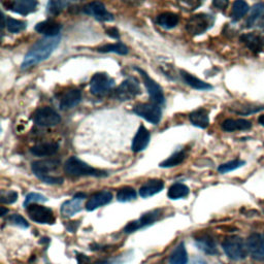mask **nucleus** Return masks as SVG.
Wrapping results in <instances>:
<instances>
[{
    "label": "nucleus",
    "instance_id": "nucleus-48",
    "mask_svg": "<svg viewBox=\"0 0 264 264\" xmlns=\"http://www.w3.org/2000/svg\"><path fill=\"white\" fill-rule=\"evenodd\" d=\"M258 123H259L261 126L264 127V115L259 116V118H258Z\"/></svg>",
    "mask_w": 264,
    "mask_h": 264
},
{
    "label": "nucleus",
    "instance_id": "nucleus-40",
    "mask_svg": "<svg viewBox=\"0 0 264 264\" xmlns=\"http://www.w3.org/2000/svg\"><path fill=\"white\" fill-rule=\"evenodd\" d=\"M47 200V198L45 196H43L42 194L36 193V192H31V193L27 194V196L25 197V201H24V207H28L31 204H35V203H39V202H45Z\"/></svg>",
    "mask_w": 264,
    "mask_h": 264
},
{
    "label": "nucleus",
    "instance_id": "nucleus-27",
    "mask_svg": "<svg viewBox=\"0 0 264 264\" xmlns=\"http://www.w3.org/2000/svg\"><path fill=\"white\" fill-rule=\"evenodd\" d=\"M189 120L195 127L204 129L209 125L208 111L203 108L197 109L189 115Z\"/></svg>",
    "mask_w": 264,
    "mask_h": 264
},
{
    "label": "nucleus",
    "instance_id": "nucleus-4",
    "mask_svg": "<svg viewBox=\"0 0 264 264\" xmlns=\"http://www.w3.org/2000/svg\"><path fill=\"white\" fill-rule=\"evenodd\" d=\"M225 254L232 260H242L247 257L248 247L244 239L239 236L232 235L226 237L222 244Z\"/></svg>",
    "mask_w": 264,
    "mask_h": 264
},
{
    "label": "nucleus",
    "instance_id": "nucleus-28",
    "mask_svg": "<svg viewBox=\"0 0 264 264\" xmlns=\"http://www.w3.org/2000/svg\"><path fill=\"white\" fill-rule=\"evenodd\" d=\"M181 74V78L183 79V81L190 87H192L193 89H196V90H200V91H204V90H210L213 89V86L199 80L198 78L194 77L193 75H191L189 73H187V71L185 70H181L180 71Z\"/></svg>",
    "mask_w": 264,
    "mask_h": 264
},
{
    "label": "nucleus",
    "instance_id": "nucleus-44",
    "mask_svg": "<svg viewBox=\"0 0 264 264\" xmlns=\"http://www.w3.org/2000/svg\"><path fill=\"white\" fill-rule=\"evenodd\" d=\"M77 260H78V264H91L90 258L85 254H78Z\"/></svg>",
    "mask_w": 264,
    "mask_h": 264
},
{
    "label": "nucleus",
    "instance_id": "nucleus-41",
    "mask_svg": "<svg viewBox=\"0 0 264 264\" xmlns=\"http://www.w3.org/2000/svg\"><path fill=\"white\" fill-rule=\"evenodd\" d=\"M8 222L10 224L14 225V226H18V227L23 228V229L29 227V223L27 222V220L24 217H22V216L19 215V214L11 215L10 217L8 218Z\"/></svg>",
    "mask_w": 264,
    "mask_h": 264
},
{
    "label": "nucleus",
    "instance_id": "nucleus-3",
    "mask_svg": "<svg viewBox=\"0 0 264 264\" xmlns=\"http://www.w3.org/2000/svg\"><path fill=\"white\" fill-rule=\"evenodd\" d=\"M64 172L68 176L73 177H95V178H104L109 174L107 172L96 170L91 167L86 162L82 161L76 156H71L68 158L64 164Z\"/></svg>",
    "mask_w": 264,
    "mask_h": 264
},
{
    "label": "nucleus",
    "instance_id": "nucleus-6",
    "mask_svg": "<svg viewBox=\"0 0 264 264\" xmlns=\"http://www.w3.org/2000/svg\"><path fill=\"white\" fill-rule=\"evenodd\" d=\"M141 93L139 83L134 78H129L118 86L113 92V97L119 101H128Z\"/></svg>",
    "mask_w": 264,
    "mask_h": 264
},
{
    "label": "nucleus",
    "instance_id": "nucleus-2",
    "mask_svg": "<svg viewBox=\"0 0 264 264\" xmlns=\"http://www.w3.org/2000/svg\"><path fill=\"white\" fill-rule=\"evenodd\" d=\"M59 160L47 159V160H38L34 161L31 164V170L34 176L39 179L41 182L49 185H61L64 180L61 177L51 175L59 167Z\"/></svg>",
    "mask_w": 264,
    "mask_h": 264
},
{
    "label": "nucleus",
    "instance_id": "nucleus-5",
    "mask_svg": "<svg viewBox=\"0 0 264 264\" xmlns=\"http://www.w3.org/2000/svg\"><path fill=\"white\" fill-rule=\"evenodd\" d=\"M215 22V18L207 14L192 16L186 23V30L191 35H200L206 32Z\"/></svg>",
    "mask_w": 264,
    "mask_h": 264
},
{
    "label": "nucleus",
    "instance_id": "nucleus-13",
    "mask_svg": "<svg viewBox=\"0 0 264 264\" xmlns=\"http://www.w3.org/2000/svg\"><path fill=\"white\" fill-rule=\"evenodd\" d=\"M83 12L98 21L112 22L115 20L114 15L111 14L107 10L105 6L102 3H99V2H93V3L87 4L83 8Z\"/></svg>",
    "mask_w": 264,
    "mask_h": 264
},
{
    "label": "nucleus",
    "instance_id": "nucleus-8",
    "mask_svg": "<svg viewBox=\"0 0 264 264\" xmlns=\"http://www.w3.org/2000/svg\"><path fill=\"white\" fill-rule=\"evenodd\" d=\"M115 87V81L108 74H95L90 81V92L97 97H102Z\"/></svg>",
    "mask_w": 264,
    "mask_h": 264
},
{
    "label": "nucleus",
    "instance_id": "nucleus-9",
    "mask_svg": "<svg viewBox=\"0 0 264 264\" xmlns=\"http://www.w3.org/2000/svg\"><path fill=\"white\" fill-rule=\"evenodd\" d=\"M33 121L40 127H54L61 122V117L54 109L43 107L33 114Z\"/></svg>",
    "mask_w": 264,
    "mask_h": 264
},
{
    "label": "nucleus",
    "instance_id": "nucleus-43",
    "mask_svg": "<svg viewBox=\"0 0 264 264\" xmlns=\"http://www.w3.org/2000/svg\"><path fill=\"white\" fill-rule=\"evenodd\" d=\"M107 34L109 36H111L112 38H115V39H119L120 38V33H119V30L116 28V27H110L105 30Z\"/></svg>",
    "mask_w": 264,
    "mask_h": 264
},
{
    "label": "nucleus",
    "instance_id": "nucleus-50",
    "mask_svg": "<svg viewBox=\"0 0 264 264\" xmlns=\"http://www.w3.org/2000/svg\"><path fill=\"white\" fill-rule=\"evenodd\" d=\"M96 264H114V263H113V261H111V260H102V261L97 262Z\"/></svg>",
    "mask_w": 264,
    "mask_h": 264
},
{
    "label": "nucleus",
    "instance_id": "nucleus-34",
    "mask_svg": "<svg viewBox=\"0 0 264 264\" xmlns=\"http://www.w3.org/2000/svg\"><path fill=\"white\" fill-rule=\"evenodd\" d=\"M230 111L237 115L242 116H249L253 115L259 112L264 111V105H259V104H252V103H244V104H238L235 108H231Z\"/></svg>",
    "mask_w": 264,
    "mask_h": 264
},
{
    "label": "nucleus",
    "instance_id": "nucleus-18",
    "mask_svg": "<svg viewBox=\"0 0 264 264\" xmlns=\"http://www.w3.org/2000/svg\"><path fill=\"white\" fill-rule=\"evenodd\" d=\"M113 199V194L108 190L99 191L97 193L93 194L86 203V209L88 212H93L97 209L98 207H101L103 205L109 204Z\"/></svg>",
    "mask_w": 264,
    "mask_h": 264
},
{
    "label": "nucleus",
    "instance_id": "nucleus-11",
    "mask_svg": "<svg viewBox=\"0 0 264 264\" xmlns=\"http://www.w3.org/2000/svg\"><path fill=\"white\" fill-rule=\"evenodd\" d=\"M29 218L38 224H54L55 216L52 208L39 204H31L27 208Z\"/></svg>",
    "mask_w": 264,
    "mask_h": 264
},
{
    "label": "nucleus",
    "instance_id": "nucleus-14",
    "mask_svg": "<svg viewBox=\"0 0 264 264\" xmlns=\"http://www.w3.org/2000/svg\"><path fill=\"white\" fill-rule=\"evenodd\" d=\"M248 252L257 261H264V238L259 233H252L247 241Z\"/></svg>",
    "mask_w": 264,
    "mask_h": 264
},
{
    "label": "nucleus",
    "instance_id": "nucleus-15",
    "mask_svg": "<svg viewBox=\"0 0 264 264\" xmlns=\"http://www.w3.org/2000/svg\"><path fill=\"white\" fill-rule=\"evenodd\" d=\"M86 199L85 193H78L70 200L65 201L61 205V214L64 217H73L76 214L82 210L83 203Z\"/></svg>",
    "mask_w": 264,
    "mask_h": 264
},
{
    "label": "nucleus",
    "instance_id": "nucleus-33",
    "mask_svg": "<svg viewBox=\"0 0 264 264\" xmlns=\"http://www.w3.org/2000/svg\"><path fill=\"white\" fill-rule=\"evenodd\" d=\"M189 262L188 253L184 243H181L171 254L170 263L171 264H187Z\"/></svg>",
    "mask_w": 264,
    "mask_h": 264
},
{
    "label": "nucleus",
    "instance_id": "nucleus-12",
    "mask_svg": "<svg viewBox=\"0 0 264 264\" xmlns=\"http://www.w3.org/2000/svg\"><path fill=\"white\" fill-rule=\"evenodd\" d=\"M135 70H137L138 73L140 74L143 84L146 86V89L150 95V97L152 99V101L156 104H159L160 107L163 105L165 103V97H164V94H163V90L160 87L159 84H157L145 70H142L138 67H135Z\"/></svg>",
    "mask_w": 264,
    "mask_h": 264
},
{
    "label": "nucleus",
    "instance_id": "nucleus-38",
    "mask_svg": "<svg viewBox=\"0 0 264 264\" xmlns=\"http://www.w3.org/2000/svg\"><path fill=\"white\" fill-rule=\"evenodd\" d=\"M7 28L11 33H19L23 30H25L27 27V23L21 21V20H16L13 18H7Z\"/></svg>",
    "mask_w": 264,
    "mask_h": 264
},
{
    "label": "nucleus",
    "instance_id": "nucleus-36",
    "mask_svg": "<svg viewBox=\"0 0 264 264\" xmlns=\"http://www.w3.org/2000/svg\"><path fill=\"white\" fill-rule=\"evenodd\" d=\"M136 198V191L132 187H123L117 192V200L120 202H128Z\"/></svg>",
    "mask_w": 264,
    "mask_h": 264
},
{
    "label": "nucleus",
    "instance_id": "nucleus-39",
    "mask_svg": "<svg viewBox=\"0 0 264 264\" xmlns=\"http://www.w3.org/2000/svg\"><path fill=\"white\" fill-rule=\"evenodd\" d=\"M71 3L69 2H49L46 6V13L52 16L59 15L63 10L67 9Z\"/></svg>",
    "mask_w": 264,
    "mask_h": 264
},
{
    "label": "nucleus",
    "instance_id": "nucleus-24",
    "mask_svg": "<svg viewBox=\"0 0 264 264\" xmlns=\"http://www.w3.org/2000/svg\"><path fill=\"white\" fill-rule=\"evenodd\" d=\"M59 151V143L54 141H46L41 142L38 145L32 147L30 149V152L37 156V157H47V156H53Z\"/></svg>",
    "mask_w": 264,
    "mask_h": 264
},
{
    "label": "nucleus",
    "instance_id": "nucleus-26",
    "mask_svg": "<svg viewBox=\"0 0 264 264\" xmlns=\"http://www.w3.org/2000/svg\"><path fill=\"white\" fill-rule=\"evenodd\" d=\"M164 188V183L161 180H150L146 184H143L139 189V195L142 198H149L159 192H161Z\"/></svg>",
    "mask_w": 264,
    "mask_h": 264
},
{
    "label": "nucleus",
    "instance_id": "nucleus-7",
    "mask_svg": "<svg viewBox=\"0 0 264 264\" xmlns=\"http://www.w3.org/2000/svg\"><path fill=\"white\" fill-rule=\"evenodd\" d=\"M163 216V209L162 208H156L153 210H150L146 214H143L140 218H138L137 220L131 221L129 222L125 228H124V232L129 234V233H133L139 229L142 228H146L148 226L153 225L155 222L159 221Z\"/></svg>",
    "mask_w": 264,
    "mask_h": 264
},
{
    "label": "nucleus",
    "instance_id": "nucleus-32",
    "mask_svg": "<svg viewBox=\"0 0 264 264\" xmlns=\"http://www.w3.org/2000/svg\"><path fill=\"white\" fill-rule=\"evenodd\" d=\"M250 11V7L246 2H242V0H238V2H235L232 6L231 14L230 17L232 21L237 22L241 19H243Z\"/></svg>",
    "mask_w": 264,
    "mask_h": 264
},
{
    "label": "nucleus",
    "instance_id": "nucleus-30",
    "mask_svg": "<svg viewBox=\"0 0 264 264\" xmlns=\"http://www.w3.org/2000/svg\"><path fill=\"white\" fill-rule=\"evenodd\" d=\"M97 52L99 53H115L119 55H127L129 52L128 46L121 41H118L116 43H109L102 46L97 47Z\"/></svg>",
    "mask_w": 264,
    "mask_h": 264
},
{
    "label": "nucleus",
    "instance_id": "nucleus-22",
    "mask_svg": "<svg viewBox=\"0 0 264 264\" xmlns=\"http://www.w3.org/2000/svg\"><path fill=\"white\" fill-rule=\"evenodd\" d=\"M82 101V93L78 89H71L68 90L63 94V96L60 99V109L65 111V110H70L77 107L80 102Z\"/></svg>",
    "mask_w": 264,
    "mask_h": 264
},
{
    "label": "nucleus",
    "instance_id": "nucleus-35",
    "mask_svg": "<svg viewBox=\"0 0 264 264\" xmlns=\"http://www.w3.org/2000/svg\"><path fill=\"white\" fill-rule=\"evenodd\" d=\"M186 158H187L186 151L181 150V151H178L175 154H173L170 158H167L166 160L162 161L159 166L162 167V169H164V167H165V169H170V167H175V166H178L181 163H183Z\"/></svg>",
    "mask_w": 264,
    "mask_h": 264
},
{
    "label": "nucleus",
    "instance_id": "nucleus-23",
    "mask_svg": "<svg viewBox=\"0 0 264 264\" xmlns=\"http://www.w3.org/2000/svg\"><path fill=\"white\" fill-rule=\"evenodd\" d=\"M196 247L207 255H217L218 248L215 239L209 234H201L195 238Z\"/></svg>",
    "mask_w": 264,
    "mask_h": 264
},
{
    "label": "nucleus",
    "instance_id": "nucleus-49",
    "mask_svg": "<svg viewBox=\"0 0 264 264\" xmlns=\"http://www.w3.org/2000/svg\"><path fill=\"white\" fill-rule=\"evenodd\" d=\"M0 209H2V214H0V216H2V217H5V216H6L7 214H9V209H8V208H5L4 206L0 207Z\"/></svg>",
    "mask_w": 264,
    "mask_h": 264
},
{
    "label": "nucleus",
    "instance_id": "nucleus-16",
    "mask_svg": "<svg viewBox=\"0 0 264 264\" xmlns=\"http://www.w3.org/2000/svg\"><path fill=\"white\" fill-rule=\"evenodd\" d=\"M246 27L264 29V3H257L252 7L250 16L246 21Z\"/></svg>",
    "mask_w": 264,
    "mask_h": 264
},
{
    "label": "nucleus",
    "instance_id": "nucleus-21",
    "mask_svg": "<svg viewBox=\"0 0 264 264\" xmlns=\"http://www.w3.org/2000/svg\"><path fill=\"white\" fill-rule=\"evenodd\" d=\"M62 29V26L59 23L53 20H45L43 22L38 23L35 26V31L38 33L45 35V37H57Z\"/></svg>",
    "mask_w": 264,
    "mask_h": 264
},
{
    "label": "nucleus",
    "instance_id": "nucleus-31",
    "mask_svg": "<svg viewBox=\"0 0 264 264\" xmlns=\"http://www.w3.org/2000/svg\"><path fill=\"white\" fill-rule=\"evenodd\" d=\"M189 193H190V190L186 185L182 183H176L170 187L169 192H167V196L173 200H177V199L187 197Z\"/></svg>",
    "mask_w": 264,
    "mask_h": 264
},
{
    "label": "nucleus",
    "instance_id": "nucleus-10",
    "mask_svg": "<svg viewBox=\"0 0 264 264\" xmlns=\"http://www.w3.org/2000/svg\"><path fill=\"white\" fill-rule=\"evenodd\" d=\"M133 113L154 125L158 124L161 121V118H162L161 107L154 102L139 103L134 107Z\"/></svg>",
    "mask_w": 264,
    "mask_h": 264
},
{
    "label": "nucleus",
    "instance_id": "nucleus-17",
    "mask_svg": "<svg viewBox=\"0 0 264 264\" xmlns=\"http://www.w3.org/2000/svg\"><path fill=\"white\" fill-rule=\"evenodd\" d=\"M8 10L20 14V15H28L36 11L38 3L35 0H14V2L4 4Z\"/></svg>",
    "mask_w": 264,
    "mask_h": 264
},
{
    "label": "nucleus",
    "instance_id": "nucleus-20",
    "mask_svg": "<svg viewBox=\"0 0 264 264\" xmlns=\"http://www.w3.org/2000/svg\"><path fill=\"white\" fill-rule=\"evenodd\" d=\"M150 138H151L150 131L143 125H140L132 140L131 150L135 153H139V152L143 151L148 147L149 142H150Z\"/></svg>",
    "mask_w": 264,
    "mask_h": 264
},
{
    "label": "nucleus",
    "instance_id": "nucleus-42",
    "mask_svg": "<svg viewBox=\"0 0 264 264\" xmlns=\"http://www.w3.org/2000/svg\"><path fill=\"white\" fill-rule=\"evenodd\" d=\"M18 193L16 191H2V194H0V202L3 204H12L18 200Z\"/></svg>",
    "mask_w": 264,
    "mask_h": 264
},
{
    "label": "nucleus",
    "instance_id": "nucleus-29",
    "mask_svg": "<svg viewBox=\"0 0 264 264\" xmlns=\"http://www.w3.org/2000/svg\"><path fill=\"white\" fill-rule=\"evenodd\" d=\"M179 21H180L179 16L175 13H170V12L163 13L156 18L157 25L165 29L175 28L179 24Z\"/></svg>",
    "mask_w": 264,
    "mask_h": 264
},
{
    "label": "nucleus",
    "instance_id": "nucleus-37",
    "mask_svg": "<svg viewBox=\"0 0 264 264\" xmlns=\"http://www.w3.org/2000/svg\"><path fill=\"white\" fill-rule=\"evenodd\" d=\"M246 164V161L244 160H241V159H235V160H232V161H229V162H226V163H223L221 164L219 167H218V172L220 174H228L230 172H233L237 169H239V167H242Z\"/></svg>",
    "mask_w": 264,
    "mask_h": 264
},
{
    "label": "nucleus",
    "instance_id": "nucleus-45",
    "mask_svg": "<svg viewBox=\"0 0 264 264\" xmlns=\"http://www.w3.org/2000/svg\"><path fill=\"white\" fill-rule=\"evenodd\" d=\"M213 6L216 7L219 10H225L228 6V2H224V0H216V2L213 3Z\"/></svg>",
    "mask_w": 264,
    "mask_h": 264
},
{
    "label": "nucleus",
    "instance_id": "nucleus-46",
    "mask_svg": "<svg viewBox=\"0 0 264 264\" xmlns=\"http://www.w3.org/2000/svg\"><path fill=\"white\" fill-rule=\"evenodd\" d=\"M79 225H80L79 222H68L67 224H65V226L69 232H76Z\"/></svg>",
    "mask_w": 264,
    "mask_h": 264
},
{
    "label": "nucleus",
    "instance_id": "nucleus-25",
    "mask_svg": "<svg viewBox=\"0 0 264 264\" xmlns=\"http://www.w3.org/2000/svg\"><path fill=\"white\" fill-rule=\"evenodd\" d=\"M221 127L226 132L249 130L252 128V122L246 119H227L222 123Z\"/></svg>",
    "mask_w": 264,
    "mask_h": 264
},
{
    "label": "nucleus",
    "instance_id": "nucleus-19",
    "mask_svg": "<svg viewBox=\"0 0 264 264\" xmlns=\"http://www.w3.org/2000/svg\"><path fill=\"white\" fill-rule=\"evenodd\" d=\"M239 40H241L253 54L257 55L263 51L264 41L262 37L255 32L242 34L241 37H239Z\"/></svg>",
    "mask_w": 264,
    "mask_h": 264
},
{
    "label": "nucleus",
    "instance_id": "nucleus-47",
    "mask_svg": "<svg viewBox=\"0 0 264 264\" xmlns=\"http://www.w3.org/2000/svg\"><path fill=\"white\" fill-rule=\"evenodd\" d=\"M187 264H207L202 258H198V257H195L192 260H190Z\"/></svg>",
    "mask_w": 264,
    "mask_h": 264
},
{
    "label": "nucleus",
    "instance_id": "nucleus-1",
    "mask_svg": "<svg viewBox=\"0 0 264 264\" xmlns=\"http://www.w3.org/2000/svg\"><path fill=\"white\" fill-rule=\"evenodd\" d=\"M61 40L60 36L57 37H43L37 40L28 51V53L24 57V60L21 64L22 69H27L31 66H34L49 58L56 47L59 45Z\"/></svg>",
    "mask_w": 264,
    "mask_h": 264
}]
</instances>
